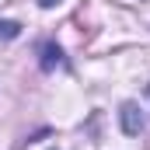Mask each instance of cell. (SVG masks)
Wrapping results in <instances>:
<instances>
[{
    "label": "cell",
    "mask_w": 150,
    "mask_h": 150,
    "mask_svg": "<svg viewBox=\"0 0 150 150\" xmlns=\"http://www.w3.org/2000/svg\"><path fill=\"white\" fill-rule=\"evenodd\" d=\"M119 119H122V133H126V136H136V133L143 129V112H140L136 101H126L122 112H119Z\"/></svg>",
    "instance_id": "obj_1"
},
{
    "label": "cell",
    "mask_w": 150,
    "mask_h": 150,
    "mask_svg": "<svg viewBox=\"0 0 150 150\" xmlns=\"http://www.w3.org/2000/svg\"><path fill=\"white\" fill-rule=\"evenodd\" d=\"M56 67H63V49L56 42H45L42 45V70H56Z\"/></svg>",
    "instance_id": "obj_2"
},
{
    "label": "cell",
    "mask_w": 150,
    "mask_h": 150,
    "mask_svg": "<svg viewBox=\"0 0 150 150\" xmlns=\"http://www.w3.org/2000/svg\"><path fill=\"white\" fill-rule=\"evenodd\" d=\"M18 35H21L18 21H0V38H18Z\"/></svg>",
    "instance_id": "obj_3"
},
{
    "label": "cell",
    "mask_w": 150,
    "mask_h": 150,
    "mask_svg": "<svg viewBox=\"0 0 150 150\" xmlns=\"http://www.w3.org/2000/svg\"><path fill=\"white\" fill-rule=\"evenodd\" d=\"M38 4H42V7L49 11V7H56V4H63V0H38Z\"/></svg>",
    "instance_id": "obj_4"
}]
</instances>
